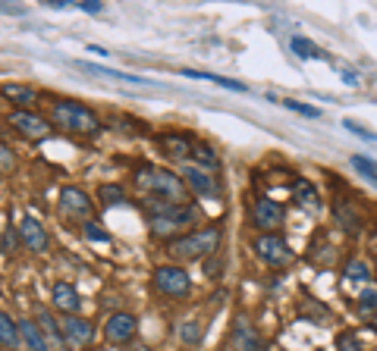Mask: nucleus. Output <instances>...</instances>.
<instances>
[{
	"label": "nucleus",
	"instance_id": "f257e3e1",
	"mask_svg": "<svg viewBox=\"0 0 377 351\" xmlns=\"http://www.w3.org/2000/svg\"><path fill=\"white\" fill-rule=\"evenodd\" d=\"M145 219L148 229L157 238H179V232L186 235V229L198 219V210L188 204H163V201H151L145 204Z\"/></svg>",
	"mask_w": 377,
	"mask_h": 351
},
{
	"label": "nucleus",
	"instance_id": "f03ea898",
	"mask_svg": "<svg viewBox=\"0 0 377 351\" xmlns=\"http://www.w3.org/2000/svg\"><path fill=\"white\" fill-rule=\"evenodd\" d=\"M220 226H201L195 232H186L179 238H170L163 244V254L173 257V260H182V263H192V260H201V257L214 254L220 244Z\"/></svg>",
	"mask_w": 377,
	"mask_h": 351
},
{
	"label": "nucleus",
	"instance_id": "7ed1b4c3",
	"mask_svg": "<svg viewBox=\"0 0 377 351\" xmlns=\"http://www.w3.org/2000/svg\"><path fill=\"white\" fill-rule=\"evenodd\" d=\"M135 185L145 194H151L154 201H163V204H186V194H188L186 182L176 173L161 169V166H138Z\"/></svg>",
	"mask_w": 377,
	"mask_h": 351
},
{
	"label": "nucleus",
	"instance_id": "20e7f679",
	"mask_svg": "<svg viewBox=\"0 0 377 351\" xmlns=\"http://www.w3.org/2000/svg\"><path fill=\"white\" fill-rule=\"evenodd\" d=\"M50 119H54V125L69 129V132H85V135L101 132L98 113L88 110V107L79 104V100H57V104L50 107Z\"/></svg>",
	"mask_w": 377,
	"mask_h": 351
},
{
	"label": "nucleus",
	"instance_id": "39448f33",
	"mask_svg": "<svg viewBox=\"0 0 377 351\" xmlns=\"http://www.w3.org/2000/svg\"><path fill=\"white\" fill-rule=\"evenodd\" d=\"M151 282H154V288L163 298H188V295H192V276H188V270H182L179 263H163V267H157Z\"/></svg>",
	"mask_w": 377,
	"mask_h": 351
},
{
	"label": "nucleus",
	"instance_id": "423d86ee",
	"mask_svg": "<svg viewBox=\"0 0 377 351\" xmlns=\"http://www.w3.org/2000/svg\"><path fill=\"white\" fill-rule=\"evenodd\" d=\"M249 217H251V226L261 229V235H274V232L283 226V219H286V210H283L280 201L264 198V194H261V198H255Z\"/></svg>",
	"mask_w": 377,
	"mask_h": 351
},
{
	"label": "nucleus",
	"instance_id": "0eeeda50",
	"mask_svg": "<svg viewBox=\"0 0 377 351\" xmlns=\"http://www.w3.org/2000/svg\"><path fill=\"white\" fill-rule=\"evenodd\" d=\"M255 254L261 257L267 267H274V270H280V267H286L289 260H293V251H289V244H286V238L283 235H258L255 238Z\"/></svg>",
	"mask_w": 377,
	"mask_h": 351
},
{
	"label": "nucleus",
	"instance_id": "6e6552de",
	"mask_svg": "<svg viewBox=\"0 0 377 351\" xmlns=\"http://www.w3.org/2000/svg\"><path fill=\"white\" fill-rule=\"evenodd\" d=\"M230 342L236 351H264V338L258 336L255 323H251L245 313H239L232 320V329H230Z\"/></svg>",
	"mask_w": 377,
	"mask_h": 351
},
{
	"label": "nucleus",
	"instance_id": "1a4fd4ad",
	"mask_svg": "<svg viewBox=\"0 0 377 351\" xmlns=\"http://www.w3.org/2000/svg\"><path fill=\"white\" fill-rule=\"evenodd\" d=\"M91 198H88L82 188H73V185H66L60 192V213L66 219H85L88 223V217H91Z\"/></svg>",
	"mask_w": 377,
	"mask_h": 351
},
{
	"label": "nucleus",
	"instance_id": "9d476101",
	"mask_svg": "<svg viewBox=\"0 0 377 351\" xmlns=\"http://www.w3.org/2000/svg\"><path fill=\"white\" fill-rule=\"evenodd\" d=\"M182 182H186L188 192L205 194V198H214V194H220L217 179H214V176L207 173V169L195 166V163H182Z\"/></svg>",
	"mask_w": 377,
	"mask_h": 351
},
{
	"label": "nucleus",
	"instance_id": "9b49d317",
	"mask_svg": "<svg viewBox=\"0 0 377 351\" xmlns=\"http://www.w3.org/2000/svg\"><path fill=\"white\" fill-rule=\"evenodd\" d=\"M135 329H138V320L132 317V313H113V317H107V323H104V338L110 345H126V342H132V336H135Z\"/></svg>",
	"mask_w": 377,
	"mask_h": 351
},
{
	"label": "nucleus",
	"instance_id": "f8f14e48",
	"mask_svg": "<svg viewBox=\"0 0 377 351\" xmlns=\"http://www.w3.org/2000/svg\"><path fill=\"white\" fill-rule=\"evenodd\" d=\"M10 123H13V129H16L19 135L31 138V141H41V138L50 135V123L47 119H41V116H35V113L19 110V113H13L10 116Z\"/></svg>",
	"mask_w": 377,
	"mask_h": 351
},
{
	"label": "nucleus",
	"instance_id": "ddd939ff",
	"mask_svg": "<svg viewBox=\"0 0 377 351\" xmlns=\"http://www.w3.org/2000/svg\"><path fill=\"white\" fill-rule=\"evenodd\" d=\"M50 304H54L63 317H79V311H82V298L69 282H57V286L50 288Z\"/></svg>",
	"mask_w": 377,
	"mask_h": 351
},
{
	"label": "nucleus",
	"instance_id": "4468645a",
	"mask_svg": "<svg viewBox=\"0 0 377 351\" xmlns=\"http://www.w3.org/2000/svg\"><path fill=\"white\" fill-rule=\"evenodd\" d=\"M60 329L66 336V342H73V345H91V338H94V329L85 317H63Z\"/></svg>",
	"mask_w": 377,
	"mask_h": 351
},
{
	"label": "nucleus",
	"instance_id": "2eb2a0df",
	"mask_svg": "<svg viewBox=\"0 0 377 351\" xmlns=\"http://www.w3.org/2000/svg\"><path fill=\"white\" fill-rule=\"evenodd\" d=\"M19 232H22V242L29 251H35V254L47 251V232H44V226L38 223L35 217H25L22 226H19Z\"/></svg>",
	"mask_w": 377,
	"mask_h": 351
},
{
	"label": "nucleus",
	"instance_id": "dca6fc26",
	"mask_svg": "<svg viewBox=\"0 0 377 351\" xmlns=\"http://www.w3.org/2000/svg\"><path fill=\"white\" fill-rule=\"evenodd\" d=\"M79 69L91 75H107V79H117V81H126V85H148V88H157L151 79H142V75H132V72H123V69H107V66H98V63H75Z\"/></svg>",
	"mask_w": 377,
	"mask_h": 351
},
{
	"label": "nucleus",
	"instance_id": "f3484780",
	"mask_svg": "<svg viewBox=\"0 0 377 351\" xmlns=\"http://www.w3.org/2000/svg\"><path fill=\"white\" fill-rule=\"evenodd\" d=\"M161 148L167 150L173 160H186L192 157V141H188V135H179V132H170V135L161 138Z\"/></svg>",
	"mask_w": 377,
	"mask_h": 351
},
{
	"label": "nucleus",
	"instance_id": "a211bd4d",
	"mask_svg": "<svg viewBox=\"0 0 377 351\" xmlns=\"http://www.w3.org/2000/svg\"><path fill=\"white\" fill-rule=\"evenodd\" d=\"M19 336H22V342L29 351H50L47 338H44V332L38 329L35 320H19Z\"/></svg>",
	"mask_w": 377,
	"mask_h": 351
},
{
	"label": "nucleus",
	"instance_id": "6ab92c4d",
	"mask_svg": "<svg viewBox=\"0 0 377 351\" xmlns=\"http://www.w3.org/2000/svg\"><path fill=\"white\" fill-rule=\"evenodd\" d=\"M293 198H295V204H302L305 210H320L318 188H314L308 179H295L293 182Z\"/></svg>",
	"mask_w": 377,
	"mask_h": 351
},
{
	"label": "nucleus",
	"instance_id": "aec40b11",
	"mask_svg": "<svg viewBox=\"0 0 377 351\" xmlns=\"http://www.w3.org/2000/svg\"><path fill=\"white\" fill-rule=\"evenodd\" d=\"M19 323H13V317H6L3 311H0V345L3 348H13L16 351L19 348Z\"/></svg>",
	"mask_w": 377,
	"mask_h": 351
},
{
	"label": "nucleus",
	"instance_id": "412c9836",
	"mask_svg": "<svg viewBox=\"0 0 377 351\" xmlns=\"http://www.w3.org/2000/svg\"><path fill=\"white\" fill-rule=\"evenodd\" d=\"M182 75H186V79H201V81H214V85L226 88V91H245V85H242V81H230V79H223V75L198 72V69H182Z\"/></svg>",
	"mask_w": 377,
	"mask_h": 351
},
{
	"label": "nucleus",
	"instance_id": "4be33fe9",
	"mask_svg": "<svg viewBox=\"0 0 377 351\" xmlns=\"http://www.w3.org/2000/svg\"><path fill=\"white\" fill-rule=\"evenodd\" d=\"M35 323H38V329L44 332V338H50V342H54L57 348L63 351V332H60V326L54 323V317H50L47 311H38V320H35Z\"/></svg>",
	"mask_w": 377,
	"mask_h": 351
},
{
	"label": "nucleus",
	"instance_id": "5701e85b",
	"mask_svg": "<svg viewBox=\"0 0 377 351\" xmlns=\"http://www.w3.org/2000/svg\"><path fill=\"white\" fill-rule=\"evenodd\" d=\"M98 198H101V204L104 207H126L129 204V198H126V192L119 185H101Z\"/></svg>",
	"mask_w": 377,
	"mask_h": 351
},
{
	"label": "nucleus",
	"instance_id": "b1692460",
	"mask_svg": "<svg viewBox=\"0 0 377 351\" xmlns=\"http://www.w3.org/2000/svg\"><path fill=\"white\" fill-rule=\"evenodd\" d=\"M3 98H10L13 104L19 107H31L38 100V94L31 88H22V85H3Z\"/></svg>",
	"mask_w": 377,
	"mask_h": 351
},
{
	"label": "nucleus",
	"instance_id": "393cba45",
	"mask_svg": "<svg viewBox=\"0 0 377 351\" xmlns=\"http://www.w3.org/2000/svg\"><path fill=\"white\" fill-rule=\"evenodd\" d=\"M289 47H293V54H299L302 60H318V56H324L311 41H308V38H302V35H295L293 41H289Z\"/></svg>",
	"mask_w": 377,
	"mask_h": 351
},
{
	"label": "nucleus",
	"instance_id": "a878e982",
	"mask_svg": "<svg viewBox=\"0 0 377 351\" xmlns=\"http://www.w3.org/2000/svg\"><path fill=\"white\" fill-rule=\"evenodd\" d=\"M337 219H339V226H343L346 232H358V229H362V223H358V217H355V213H352V207L346 204V201H343V204H339V201H337Z\"/></svg>",
	"mask_w": 377,
	"mask_h": 351
},
{
	"label": "nucleus",
	"instance_id": "bb28decb",
	"mask_svg": "<svg viewBox=\"0 0 377 351\" xmlns=\"http://www.w3.org/2000/svg\"><path fill=\"white\" fill-rule=\"evenodd\" d=\"M343 276L349 282H368L371 279V267L364 260H349V263H346V273Z\"/></svg>",
	"mask_w": 377,
	"mask_h": 351
},
{
	"label": "nucleus",
	"instance_id": "cd10ccee",
	"mask_svg": "<svg viewBox=\"0 0 377 351\" xmlns=\"http://www.w3.org/2000/svg\"><path fill=\"white\" fill-rule=\"evenodd\" d=\"M195 166H201V169H217V154H214L211 148H207V144H198V148H195Z\"/></svg>",
	"mask_w": 377,
	"mask_h": 351
},
{
	"label": "nucleus",
	"instance_id": "c85d7f7f",
	"mask_svg": "<svg viewBox=\"0 0 377 351\" xmlns=\"http://www.w3.org/2000/svg\"><path fill=\"white\" fill-rule=\"evenodd\" d=\"M179 329H182L179 338H182L186 345H198V342H201V326H198V323H182Z\"/></svg>",
	"mask_w": 377,
	"mask_h": 351
},
{
	"label": "nucleus",
	"instance_id": "c756f323",
	"mask_svg": "<svg viewBox=\"0 0 377 351\" xmlns=\"http://www.w3.org/2000/svg\"><path fill=\"white\" fill-rule=\"evenodd\" d=\"M337 351H364V348L358 345V338L352 336V332H339L337 336Z\"/></svg>",
	"mask_w": 377,
	"mask_h": 351
},
{
	"label": "nucleus",
	"instance_id": "7c9ffc66",
	"mask_svg": "<svg viewBox=\"0 0 377 351\" xmlns=\"http://www.w3.org/2000/svg\"><path fill=\"white\" fill-rule=\"evenodd\" d=\"M343 125L352 132V135L364 138V141H377V135H374V132H371V129H364V125H362V123H355V119H343Z\"/></svg>",
	"mask_w": 377,
	"mask_h": 351
},
{
	"label": "nucleus",
	"instance_id": "2f4dec72",
	"mask_svg": "<svg viewBox=\"0 0 377 351\" xmlns=\"http://www.w3.org/2000/svg\"><path fill=\"white\" fill-rule=\"evenodd\" d=\"M283 107H286V110H295V113H302V116H308V119H318V116H320V110H314V107H305V104H299V100H283Z\"/></svg>",
	"mask_w": 377,
	"mask_h": 351
},
{
	"label": "nucleus",
	"instance_id": "473e14b6",
	"mask_svg": "<svg viewBox=\"0 0 377 351\" xmlns=\"http://www.w3.org/2000/svg\"><path fill=\"white\" fill-rule=\"evenodd\" d=\"M82 229H85V238H91V242H110V235H107V232L101 229L98 223H91V219H88Z\"/></svg>",
	"mask_w": 377,
	"mask_h": 351
},
{
	"label": "nucleus",
	"instance_id": "72a5a7b5",
	"mask_svg": "<svg viewBox=\"0 0 377 351\" xmlns=\"http://www.w3.org/2000/svg\"><path fill=\"white\" fill-rule=\"evenodd\" d=\"M358 304H362L364 313H374L377 311V292H374V288H364L362 298H358Z\"/></svg>",
	"mask_w": 377,
	"mask_h": 351
},
{
	"label": "nucleus",
	"instance_id": "f704fd0d",
	"mask_svg": "<svg viewBox=\"0 0 377 351\" xmlns=\"http://www.w3.org/2000/svg\"><path fill=\"white\" fill-rule=\"evenodd\" d=\"M352 166H355L358 173H368L371 179H377V163H374V160H364V157H352Z\"/></svg>",
	"mask_w": 377,
	"mask_h": 351
},
{
	"label": "nucleus",
	"instance_id": "c9c22d12",
	"mask_svg": "<svg viewBox=\"0 0 377 351\" xmlns=\"http://www.w3.org/2000/svg\"><path fill=\"white\" fill-rule=\"evenodd\" d=\"M13 169V150L6 144H0V173H10Z\"/></svg>",
	"mask_w": 377,
	"mask_h": 351
},
{
	"label": "nucleus",
	"instance_id": "e433bc0d",
	"mask_svg": "<svg viewBox=\"0 0 377 351\" xmlns=\"http://www.w3.org/2000/svg\"><path fill=\"white\" fill-rule=\"evenodd\" d=\"M79 10H85V13H101V3H98V0H82Z\"/></svg>",
	"mask_w": 377,
	"mask_h": 351
},
{
	"label": "nucleus",
	"instance_id": "4c0bfd02",
	"mask_svg": "<svg viewBox=\"0 0 377 351\" xmlns=\"http://www.w3.org/2000/svg\"><path fill=\"white\" fill-rule=\"evenodd\" d=\"M3 244H6V248H10V244H16V235H13V232H6V235H3Z\"/></svg>",
	"mask_w": 377,
	"mask_h": 351
},
{
	"label": "nucleus",
	"instance_id": "58836bf2",
	"mask_svg": "<svg viewBox=\"0 0 377 351\" xmlns=\"http://www.w3.org/2000/svg\"><path fill=\"white\" fill-rule=\"evenodd\" d=\"M88 351H94V348H88Z\"/></svg>",
	"mask_w": 377,
	"mask_h": 351
}]
</instances>
